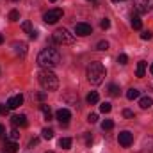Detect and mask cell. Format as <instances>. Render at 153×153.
Returning a JSON list of instances; mask_svg holds the SVG:
<instances>
[{
    "mask_svg": "<svg viewBox=\"0 0 153 153\" xmlns=\"http://www.w3.org/2000/svg\"><path fill=\"white\" fill-rule=\"evenodd\" d=\"M150 73L153 75V62H152V66H150Z\"/></svg>",
    "mask_w": 153,
    "mask_h": 153,
    "instance_id": "obj_40",
    "label": "cell"
},
{
    "mask_svg": "<svg viewBox=\"0 0 153 153\" xmlns=\"http://www.w3.org/2000/svg\"><path fill=\"white\" fill-rule=\"evenodd\" d=\"M4 135H5V126H4V125H0V139H2Z\"/></svg>",
    "mask_w": 153,
    "mask_h": 153,
    "instance_id": "obj_38",
    "label": "cell"
},
{
    "mask_svg": "<svg viewBox=\"0 0 153 153\" xmlns=\"http://www.w3.org/2000/svg\"><path fill=\"white\" fill-rule=\"evenodd\" d=\"M89 2H93V0H89Z\"/></svg>",
    "mask_w": 153,
    "mask_h": 153,
    "instance_id": "obj_46",
    "label": "cell"
},
{
    "mask_svg": "<svg viewBox=\"0 0 153 153\" xmlns=\"http://www.w3.org/2000/svg\"><path fill=\"white\" fill-rule=\"evenodd\" d=\"M112 2H121V0H112Z\"/></svg>",
    "mask_w": 153,
    "mask_h": 153,
    "instance_id": "obj_42",
    "label": "cell"
},
{
    "mask_svg": "<svg viewBox=\"0 0 153 153\" xmlns=\"http://www.w3.org/2000/svg\"><path fill=\"white\" fill-rule=\"evenodd\" d=\"M111 111H112V105H111V103H107V102H105V103H102V105H100V112L109 114Z\"/></svg>",
    "mask_w": 153,
    "mask_h": 153,
    "instance_id": "obj_23",
    "label": "cell"
},
{
    "mask_svg": "<svg viewBox=\"0 0 153 153\" xmlns=\"http://www.w3.org/2000/svg\"><path fill=\"white\" fill-rule=\"evenodd\" d=\"M7 112H9V107H7V105H4V103H0V114L5 116Z\"/></svg>",
    "mask_w": 153,
    "mask_h": 153,
    "instance_id": "obj_33",
    "label": "cell"
},
{
    "mask_svg": "<svg viewBox=\"0 0 153 153\" xmlns=\"http://www.w3.org/2000/svg\"><path fill=\"white\" fill-rule=\"evenodd\" d=\"M9 20H11V22H18V20H20V13H18L16 9H13V11L9 13Z\"/></svg>",
    "mask_w": 153,
    "mask_h": 153,
    "instance_id": "obj_26",
    "label": "cell"
},
{
    "mask_svg": "<svg viewBox=\"0 0 153 153\" xmlns=\"http://www.w3.org/2000/svg\"><path fill=\"white\" fill-rule=\"evenodd\" d=\"M11 123H13L14 126H27V125H29V121H27V116H23V114L13 116V117H11Z\"/></svg>",
    "mask_w": 153,
    "mask_h": 153,
    "instance_id": "obj_12",
    "label": "cell"
},
{
    "mask_svg": "<svg viewBox=\"0 0 153 153\" xmlns=\"http://www.w3.org/2000/svg\"><path fill=\"white\" fill-rule=\"evenodd\" d=\"M2 150L5 153H16L18 152V144H16V141H5V144H4Z\"/></svg>",
    "mask_w": 153,
    "mask_h": 153,
    "instance_id": "obj_13",
    "label": "cell"
},
{
    "mask_svg": "<svg viewBox=\"0 0 153 153\" xmlns=\"http://www.w3.org/2000/svg\"><path fill=\"white\" fill-rule=\"evenodd\" d=\"M50 2H55V0H50Z\"/></svg>",
    "mask_w": 153,
    "mask_h": 153,
    "instance_id": "obj_45",
    "label": "cell"
},
{
    "mask_svg": "<svg viewBox=\"0 0 153 153\" xmlns=\"http://www.w3.org/2000/svg\"><path fill=\"white\" fill-rule=\"evenodd\" d=\"M126 98H128V100H135V98H139V89L130 87V89L126 91Z\"/></svg>",
    "mask_w": 153,
    "mask_h": 153,
    "instance_id": "obj_20",
    "label": "cell"
},
{
    "mask_svg": "<svg viewBox=\"0 0 153 153\" xmlns=\"http://www.w3.org/2000/svg\"><path fill=\"white\" fill-rule=\"evenodd\" d=\"M100 27H102V29H109V27H111V20H109V18H103V20L100 22Z\"/></svg>",
    "mask_w": 153,
    "mask_h": 153,
    "instance_id": "obj_30",
    "label": "cell"
},
{
    "mask_svg": "<svg viewBox=\"0 0 153 153\" xmlns=\"http://www.w3.org/2000/svg\"><path fill=\"white\" fill-rule=\"evenodd\" d=\"M22 103H23V96H22V94H14V96H11V98L7 100V107H9V109H18Z\"/></svg>",
    "mask_w": 153,
    "mask_h": 153,
    "instance_id": "obj_10",
    "label": "cell"
},
{
    "mask_svg": "<svg viewBox=\"0 0 153 153\" xmlns=\"http://www.w3.org/2000/svg\"><path fill=\"white\" fill-rule=\"evenodd\" d=\"M38 80L45 91H55L59 87V78L52 70H41L38 75Z\"/></svg>",
    "mask_w": 153,
    "mask_h": 153,
    "instance_id": "obj_3",
    "label": "cell"
},
{
    "mask_svg": "<svg viewBox=\"0 0 153 153\" xmlns=\"http://www.w3.org/2000/svg\"><path fill=\"white\" fill-rule=\"evenodd\" d=\"M117 141H119V144H121L123 148H128V146H132V143H134V135H132L128 130H123V132H119Z\"/></svg>",
    "mask_w": 153,
    "mask_h": 153,
    "instance_id": "obj_7",
    "label": "cell"
},
{
    "mask_svg": "<svg viewBox=\"0 0 153 153\" xmlns=\"http://www.w3.org/2000/svg\"><path fill=\"white\" fill-rule=\"evenodd\" d=\"M38 143H39V139H32V141L29 143V148H34V146H36Z\"/></svg>",
    "mask_w": 153,
    "mask_h": 153,
    "instance_id": "obj_37",
    "label": "cell"
},
{
    "mask_svg": "<svg viewBox=\"0 0 153 153\" xmlns=\"http://www.w3.org/2000/svg\"><path fill=\"white\" fill-rule=\"evenodd\" d=\"M29 38H30V39H36V38H38V32H36V30H32V32L29 34Z\"/></svg>",
    "mask_w": 153,
    "mask_h": 153,
    "instance_id": "obj_39",
    "label": "cell"
},
{
    "mask_svg": "<svg viewBox=\"0 0 153 153\" xmlns=\"http://www.w3.org/2000/svg\"><path fill=\"white\" fill-rule=\"evenodd\" d=\"M22 29H23L27 34H30V32H32V25H30V22H23V23H22Z\"/></svg>",
    "mask_w": 153,
    "mask_h": 153,
    "instance_id": "obj_27",
    "label": "cell"
},
{
    "mask_svg": "<svg viewBox=\"0 0 153 153\" xmlns=\"http://www.w3.org/2000/svg\"><path fill=\"white\" fill-rule=\"evenodd\" d=\"M139 153H153V137H152V135H148V137H144V139H143Z\"/></svg>",
    "mask_w": 153,
    "mask_h": 153,
    "instance_id": "obj_9",
    "label": "cell"
},
{
    "mask_svg": "<svg viewBox=\"0 0 153 153\" xmlns=\"http://www.w3.org/2000/svg\"><path fill=\"white\" fill-rule=\"evenodd\" d=\"M87 121H89V123H96V121H98V114H89L87 116Z\"/></svg>",
    "mask_w": 153,
    "mask_h": 153,
    "instance_id": "obj_34",
    "label": "cell"
},
{
    "mask_svg": "<svg viewBox=\"0 0 153 153\" xmlns=\"http://www.w3.org/2000/svg\"><path fill=\"white\" fill-rule=\"evenodd\" d=\"M102 128H103V130H112V128H114V121H112V119H105V121L102 123Z\"/></svg>",
    "mask_w": 153,
    "mask_h": 153,
    "instance_id": "obj_24",
    "label": "cell"
},
{
    "mask_svg": "<svg viewBox=\"0 0 153 153\" xmlns=\"http://www.w3.org/2000/svg\"><path fill=\"white\" fill-rule=\"evenodd\" d=\"M152 32H150V30H144V32H143V34H141V39H144V41H148V39H152Z\"/></svg>",
    "mask_w": 153,
    "mask_h": 153,
    "instance_id": "obj_32",
    "label": "cell"
},
{
    "mask_svg": "<svg viewBox=\"0 0 153 153\" xmlns=\"http://www.w3.org/2000/svg\"><path fill=\"white\" fill-rule=\"evenodd\" d=\"M117 62H119V64H126V62H128V57H126L125 53H119V55H117Z\"/></svg>",
    "mask_w": 153,
    "mask_h": 153,
    "instance_id": "obj_31",
    "label": "cell"
},
{
    "mask_svg": "<svg viewBox=\"0 0 153 153\" xmlns=\"http://www.w3.org/2000/svg\"><path fill=\"white\" fill-rule=\"evenodd\" d=\"M134 7L137 14H148L153 9V0H134Z\"/></svg>",
    "mask_w": 153,
    "mask_h": 153,
    "instance_id": "obj_5",
    "label": "cell"
},
{
    "mask_svg": "<svg viewBox=\"0 0 153 153\" xmlns=\"http://www.w3.org/2000/svg\"><path fill=\"white\" fill-rule=\"evenodd\" d=\"M107 91H109L111 96H119V85H116V84H111Z\"/></svg>",
    "mask_w": 153,
    "mask_h": 153,
    "instance_id": "obj_22",
    "label": "cell"
},
{
    "mask_svg": "<svg viewBox=\"0 0 153 153\" xmlns=\"http://www.w3.org/2000/svg\"><path fill=\"white\" fill-rule=\"evenodd\" d=\"M70 117H71V112H70L68 109H59V111H57V119H59L62 125H68Z\"/></svg>",
    "mask_w": 153,
    "mask_h": 153,
    "instance_id": "obj_11",
    "label": "cell"
},
{
    "mask_svg": "<svg viewBox=\"0 0 153 153\" xmlns=\"http://www.w3.org/2000/svg\"><path fill=\"white\" fill-rule=\"evenodd\" d=\"M41 134H43V139H48V141L53 137V130H52V128H43Z\"/></svg>",
    "mask_w": 153,
    "mask_h": 153,
    "instance_id": "obj_25",
    "label": "cell"
},
{
    "mask_svg": "<svg viewBox=\"0 0 153 153\" xmlns=\"http://www.w3.org/2000/svg\"><path fill=\"white\" fill-rule=\"evenodd\" d=\"M13 2H18V0H13Z\"/></svg>",
    "mask_w": 153,
    "mask_h": 153,
    "instance_id": "obj_44",
    "label": "cell"
},
{
    "mask_svg": "<svg viewBox=\"0 0 153 153\" xmlns=\"http://www.w3.org/2000/svg\"><path fill=\"white\" fill-rule=\"evenodd\" d=\"M61 18H62V9H50L48 13L43 14V20H45V23H48V25L59 22Z\"/></svg>",
    "mask_w": 153,
    "mask_h": 153,
    "instance_id": "obj_6",
    "label": "cell"
},
{
    "mask_svg": "<svg viewBox=\"0 0 153 153\" xmlns=\"http://www.w3.org/2000/svg\"><path fill=\"white\" fill-rule=\"evenodd\" d=\"M46 153H53V152H46Z\"/></svg>",
    "mask_w": 153,
    "mask_h": 153,
    "instance_id": "obj_43",
    "label": "cell"
},
{
    "mask_svg": "<svg viewBox=\"0 0 153 153\" xmlns=\"http://www.w3.org/2000/svg\"><path fill=\"white\" fill-rule=\"evenodd\" d=\"M2 43H4V36H2V34H0V45H2Z\"/></svg>",
    "mask_w": 153,
    "mask_h": 153,
    "instance_id": "obj_41",
    "label": "cell"
},
{
    "mask_svg": "<svg viewBox=\"0 0 153 153\" xmlns=\"http://www.w3.org/2000/svg\"><path fill=\"white\" fill-rule=\"evenodd\" d=\"M132 27H134L135 30H139V29L143 27V22H141L139 14H134V16H132Z\"/></svg>",
    "mask_w": 153,
    "mask_h": 153,
    "instance_id": "obj_19",
    "label": "cell"
},
{
    "mask_svg": "<svg viewBox=\"0 0 153 153\" xmlns=\"http://www.w3.org/2000/svg\"><path fill=\"white\" fill-rule=\"evenodd\" d=\"M152 105H153V98H152V96H143V98L139 100V107H141V109H144V111H146V109H150Z\"/></svg>",
    "mask_w": 153,
    "mask_h": 153,
    "instance_id": "obj_14",
    "label": "cell"
},
{
    "mask_svg": "<svg viewBox=\"0 0 153 153\" xmlns=\"http://www.w3.org/2000/svg\"><path fill=\"white\" fill-rule=\"evenodd\" d=\"M85 100H87V103H89V105H94V103H98L100 96H98V93H96V91H91V93L87 94V98H85Z\"/></svg>",
    "mask_w": 153,
    "mask_h": 153,
    "instance_id": "obj_16",
    "label": "cell"
},
{
    "mask_svg": "<svg viewBox=\"0 0 153 153\" xmlns=\"http://www.w3.org/2000/svg\"><path fill=\"white\" fill-rule=\"evenodd\" d=\"M93 32V27L89 23H76L75 25V34L76 36H89Z\"/></svg>",
    "mask_w": 153,
    "mask_h": 153,
    "instance_id": "obj_8",
    "label": "cell"
},
{
    "mask_svg": "<svg viewBox=\"0 0 153 153\" xmlns=\"http://www.w3.org/2000/svg\"><path fill=\"white\" fill-rule=\"evenodd\" d=\"M7 137H9V141H16V139L20 137V134H18V130L14 128V130H11V132H9V135H7Z\"/></svg>",
    "mask_w": 153,
    "mask_h": 153,
    "instance_id": "obj_29",
    "label": "cell"
},
{
    "mask_svg": "<svg viewBox=\"0 0 153 153\" xmlns=\"http://www.w3.org/2000/svg\"><path fill=\"white\" fill-rule=\"evenodd\" d=\"M39 109L43 111V114H45V119H46V121H50V119H52V111H50V107H48L46 103H41V105H39Z\"/></svg>",
    "mask_w": 153,
    "mask_h": 153,
    "instance_id": "obj_18",
    "label": "cell"
},
{
    "mask_svg": "<svg viewBox=\"0 0 153 153\" xmlns=\"http://www.w3.org/2000/svg\"><path fill=\"white\" fill-rule=\"evenodd\" d=\"M52 38L57 45H73V41H75V36L70 34L68 29H57Z\"/></svg>",
    "mask_w": 153,
    "mask_h": 153,
    "instance_id": "obj_4",
    "label": "cell"
},
{
    "mask_svg": "<svg viewBox=\"0 0 153 153\" xmlns=\"http://www.w3.org/2000/svg\"><path fill=\"white\" fill-rule=\"evenodd\" d=\"M59 146H61L62 150H70V146H71V139H70V137H62V139L59 141Z\"/></svg>",
    "mask_w": 153,
    "mask_h": 153,
    "instance_id": "obj_21",
    "label": "cell"
},
{
    "mask_svg": "<svg viewBox=\"0 0 153 153\" xmlns=\"http://www.w3.org/2000/svg\"><path fill=\"white\" fill-rule=\"evenodd\" d=\"M85 75H87V80H89L93 85H100V84L103 82V78L107 76V71H105V68H103V64H102L100 61H94V62H91V64L87 66Z\"/></svg>",
    "mask_w": 153,
    "mask_h": 153,
    "instance_id": "obj_2",
    "label": "cell"
},
{
    "mask_svg": "<svg viewBox=\"0 0 153 153\" xmlns=\"http://www.w3.org/2000/svg\"><path fill=\"white\" fill-rule=\"evenodd\" d=\"M59 62H61V53L55 48H45L39 52L38 64L43 70H52V68L59 66Z\"/></svg>",
    "mask_w": 153,
    "mask_h": 153,
    "instance_id": "obj_1",
    "label": "cell"
},
{
    "mask_svg": "<svg viewBox=\"0 0 153 153\" xmlns=\"http://www.w3.org/2000/svg\"><path fill=\"white\" fill-rule=\"evenodd\" d=\"M144 73H146V62L144 61H141V62H137V70H135V75L139 76H144Z\"/></svg>",
    "mask_w": 153,
    "mask_h": 153,
    "instance_id": "obj_17",
    "label": "cell"
},
{
    "mask_svg": "<svg viewBox=\"0 0 153 153\" xmlns=\"http://www.w3.org/2000/svg\"><path fill=\"white\" fill-rule=\"evenodd\" d=\"M96 48H98L100 52H105V50H109V43H107V41H100Z\"/></svg>",
    "mask_w": 153,
    "mask_h": 153,
    "instance_id": "obj_28",
    "label": "cell"
},
{
    "mask_svg": "<svg viewBox=\"0 0 153 153\" xmlns=\"http://www.w3.org/2000/svg\"><path fill=\"white\" fill-rule=\"evenodd\" d=\"M123 116H125V117H134V112H132L130 109H125V111H123Z\"/></svg>",
    "mask_w": 153,
    "mask_h": 153,
    "instance_id": "obj_35",
    "label": "cell"
},
{
    "mask_svg": "<svg viewBox=\"0 0 153 153\" xmlns=\"http://www.w3.org/2000/svg\"><path fill=\"white\" fill-rule=\"evenodd\" d=\"M13 46H14V52H16L18 55H25V53H27V45H25V43H14Z\"/></svg>",
    "mask_w": 153,
    "mask_h": 153,
    "instance_id": "obj_15",
    "label": "cell"
},
{
    "mask_svg": "<svg viewBox=\"0 0 153 153\" xmlns=\"http://www.w3.org/2000/svg\"><path fill=\"white\" fill-rule=\"evenodd\" d=\"M91 143H93V137H91L89 134H85V144H87V146H91Z\"/></svg>",
    "mask_w": 153,
    "mask_h": 153,
    "instance_id": "obj_36",
    "label": "cell"
}]
</instances>
